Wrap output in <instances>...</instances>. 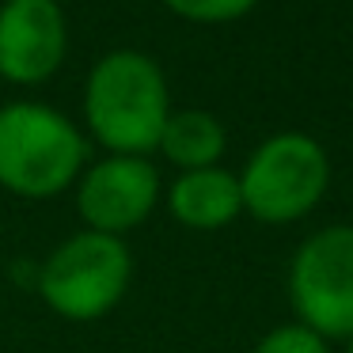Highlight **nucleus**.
<instances>
[{"label": "nucleus", "mask_w": 353, "mask_h": 353, "mask_svg": "<svg viewBox=\"0 0 353 353\" xmlns=\"http://www.w3.org/2000/svg\"><path fill=\"white\" fill-rule=\"evenodd\" d=\"M330 186L327 148L315 137L285 130L251 152L239 175L243 209L262 224H292L323 201Z\"/></svg>", "instance_id": "4"}, {"label": "nucleus", "mask_w": 353, "mask_h": 353, "mask_svg": "<svg viewBox=\"0 0 353 353\" xmlns=\"http://www.w3.org/2000/svg\"><path fill=\"white\" fill-rule=\"evenodd\" d=\"M88 141L61 110L42 103L0 107V186L19 198H57L84 171Z\"/></svg>", "instance_id": "2"}, {"label": "nucleus", "mask_w": 353, "mask_h": 353, "mask_svg": "<svg viewBox=\"0 0 353 353\" xmlns=\"http://www.w3.org/2000/svg\"><path fill=\"white\" fill-rule=\"evenodd\" d=\"M345 353H353V338H350V345H345Z\"/></svg>", "instance_id": "12"}, {"label": "nucleus", "mask_w": 353, "mask_h": 353, "mask_svg": "<svg viewBox=\"0 0 353 353\" xmlns=\"http://www.w3.org/2000/svg\"><path fill=\"white\" fill-rule=\"evenodd\" d=\"M84 118L110 156H145L171 118V92L160 65L137 50H110L84 84Z\"/></svg>", "instance_id": "1"}, {"label": "nucleus", "mask_w": 353, "mask_h": 353, "mask_svg": "<svg viewBox=\"0 0 353 353\" xmlns=\"http://www.w3.org/2000/svg\"><path fill=\"white\" fill-rule=\"evenodd\" d=\"M130 247L118 236L84 228L46 254L34 289L54 315L69 323H92L114 312V304L130 289Z\"/></svg>", "instance_id": "3"}, {"label": "nucleus", "mask_w": 353, "mask_h": 353, "mask_svg": "<svg viewBox=\"0 0 353 353\" xmlns=\"http://www.w3.org/2000/svg\"><path fill=\"white\" fill-rule=\"evenodd\" d=\"M224 148H228L224 125L209 110L186 107V110H171L156 152H163V160L175 163L179 171H201V168H216Z\"/></svg>", "instance_id": "9"}, {"label": "nucleus", "mask_w": 353, "mask_h": 353, "mask_svg": "<svg viewBox=\"0 0 353 353\" xmlns=\"http://www.w3.org/2000/svg\"><path fill=\"white\" fill-rule=\"evenodd\" d=\"M254 4L259 0H163V8L175 12L179 19H186V23H205V27L236 23Z\"/></svg>", "instance_id": "10"}, {"label": "nucleus", "mask_w": 353, "mask_h": 353, "mask_svg": "<svg viewBox=\"0 0 353 353\" xmlns=\"http://www.w3.org/2000/svg\"><path fill=\"white\" fill-rule=\"evenodd\" d=\"M168 209L183 228H194V232L224 228V224H232L243 213L239 175H232L224 168L183 171L168 186Z\"/></svg>", "instance_id": "8"}, {"label": "nucleus", "mask_w": 353, "mask_h": 353, "mask_svg": "<svg viewBox=\"0 0 353 353\" xmlns=\"http://www.w3.org/2000/svg\"><path fill=\"white\" fill-rule=\"evenodd\" d=\"M254 353H330V345L315 330L300 327V323H285V327H274L270 334H262Z\"/></svg>", "instance_id": "11"}, {"label": "nucleus", "mask_w": 353, "mask_h": 353, "mask_svg": "<svg viewBox=\"0 0 353 353\" xmlns=\"http://www.w3.org/2000/svg\"><path fill=\"white\" fill-rule=\"evenodd\" d=\"M289 304L300 327L319 338H353V224L319 228L296 247Z\"/></svg>", "instance_id": "5"}, {"label": "nucleus", "mask_w": 353, "mask_h": 353, "mask_svg": "<svg viewBox=\"0 0 353 353\" xmlns=\"http://www.w3.org/2000/svg\"><path fill=\"white\" fill-rule=\"evenodd\" d=\"M69 27L57 0H4L0 4V77L8 84H46L65 61Z\"/></svg>", "instance_id": "7"}, {"label": "nucleus", "mask_w": 353, "mask_h": 353, "mask_svg": "<svg viewBox=\"0 0 353 353\" xmlns=\"http://www.w3.org/2000/svg\"><path fill=\"white\" fill-rule=\"evenodd\" d=\"M156 201H160V175L145 156H107L80 171L77 213L92 232L122 239L152 216Z\"/></svg>", "instance_id": "6"}]
</instances>
